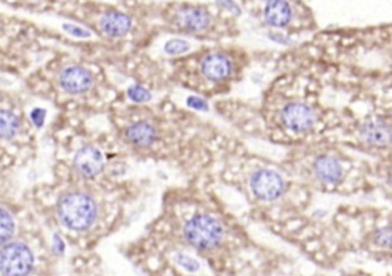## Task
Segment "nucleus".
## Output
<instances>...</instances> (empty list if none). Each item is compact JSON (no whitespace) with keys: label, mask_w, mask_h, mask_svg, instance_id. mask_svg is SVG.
Listing matches in <instances>:
<instances>
[{"label":"nucleus","mask_w":392,"mask_h":276,"mask_svg":"<svg viewBox=\"0 0 392 276\" xmlns=\"http://www.w3.org/2000/svg\"><path fill=\"white\" fill-rule=\"evenodd\" d=\"M262 119L268 140L288 150L331 138L340 120V108L323 101L313 81L288 80L268 94Z\"/></svg>","instance_id":"f257e3e1"},{"label":"nucleus","mask_w":392,"mask_h":276,"mask_svg":"<svg viewBox=\"0 0 392 276\" xmlns=\"http://www.w3.org/2000/svg\"><path fill=\"white\" fill-rule=\"evenodd\" d=\"M280 164L308 190L343 193L374 188L371 160L331 138L288 149Z\"/></svg>","instance_id":"f03ea898"},{"label":"nucleus","mask_w":392,"mask_h":276,"mask_svg":"<svg viewBox=\"0 0 392 276\" xmlns=\"http://www.w3.org/2000/svg\"><path fill=\"white\" fill-rule=\"evenodd\" d=\"M331 140L371 161L392 163V109L368 100L342 106Z\"/></svg>","instance_id":"7ed1b4c3"},{"label":"nucleus","mask_w":392,"mask_h":276,"mask_svg":"<svg viewBox=\"0 0 392 276\" xmlns=\"http://www.w3.org/2000/svg\"><path fill=\"white\" fill-rule=\"evenodd\" d=\"M249 189L254 199L265 204L279 203L291 195H307L308 189L288 174L280 163L259 161L249 175Z\"/></svg>","instance_id":"20e7f679"},{"label":"nucleus","mask_w":392,"mask_h":276,"mask_svg":"<svg viewBox=\"0 0 392 276\" xmlns=\"http://www.w3.org/2000/svg\"><path fill=\"white\" fill-rule=\"evenodd\" d=\"M97 204L81 192H71L61 197L59 203V217L68 229L81 232L91 227L97 219Z\"/></svg>","instance_id":"39448f33"},{"label":"nucleus","mask_w":392,"mask_h":276,"mask_svg":"<svg viewBox=\"0 0 392 276\" xmlns=\"http://www.w3.org/2000/svg\"><path fill=\"white\" fill-rule=\"evenodd\" d=\"M184 238L199 250H212L221 244L224 227L210 215H196L184 226Z\"/></svg>","instance_id":"423d86ee"},{"label":"nucleus","mask_w":392,"mask_h":276,"mask_svg":"<svg viewBox=\"0 0 392 276\" xmlns=\"http://www.w3.org/2000/svg\"><path fill=\"white\" fill-rule=\"evenodd\" d=\"M34 267V255L23 243H10L0 248V273L3 276H28Z\"/></svg>","instance_id":"0eeeda50"},{"label":"nucleus","mask_w":392,"mask_h":276,"mask_svg":"<svg viewBox=\"0 0 392 276\" xmlns=\"http://www.w3.org/2000/svg\"><path fill=\"white\" fill-rule=\"evenodd\" d=\"M298 8L293 0H265L262 5L264 22L274 30H288L298 20Z\"/></svg>","instance_id":"6e6552de"},{"label":"nucleus","mask_w":392,"mask_h":276,"mask_svg":"<svg viewBox=\"0 0 392 276\" xmlns=\"http://www.w3.org/2000/svg\"><path fill=\"white\" fill-rule=\"evenodd\" d=\"M201 71L204 77L212 83H224L233 77L235 65L230 55L224 52L207 54L201 63Z\"/></svg>","instance_id":"1a4fd4ad"},{"label":"nucleus","mask_w":392,"mask_h":276,"mask_svg":"<svg viewBox=\"0 0 392 276\" xmlns=\"http://www.w3.org/2000/svg\"><path fill=\"white\" fill-rule=\"evenodd\" d=\"M92 83V74L83 66H71L65 69L60 75V86L63 88L68 94L72 95L86 92L87 89H91Z\"/></svg>","instance_id":"9d476101"},{"label":"nucleus","mask_w":392,"mask_h":276,"mask_svg":"<svg viewBox=\"0 0 392 276\" xmlns=\"http://www.w3.org/2000/svg\"><path fill=\"white\" fill-rule=\"evenodd\" d=\"M74 164L80 175L92 178L99 175L105 168V155L97 148L85 146L77 152V155L74 158Z\"/></svg>","instance_id":"9b49d317"},{"label":"nucleus","mask_w":392,"mask_h":276,"mask_svg":"<svg viewBox=\"0 0 392 276\" xmlns=\"http://www.w3.org/2000/svg\"><path fill=\"white\" fill-rule=\"evenodd\" d=\"M212 22V16L207 10L199 8V6H190V8H184L178 14V23L187 32H201L207 30Z\"/></svg>","instance_id":"f8f14e48"},{"label":"nucleus","mask_w":392,"mask_h":276,"mask_svg":"<svg viewBox=\"0 0 392 276\" xmlns=\"http://www.w3.org/2000/svg\"><path fill=\"white\" fill-rule=\"evenodd\" d=\"M100 28L107 37H121L132 28V19L125 12L111 11L101 17Z\"/></svg>","instance_id":"ddd939ff"},{"label":"nucleus","mask_w":392,"mask_h":276,"mask_svg":"<svg viewBox=\"0 0 392 276\" xmlns=\"http://www.w3.org/2000/svg\"><path fill=\"white\" fill-rule=\"evenodd\" d=\"M126 138L136 148H149L156 140V130L150 123L138 121L127 128Z\"/></svg>","instance_id":"4468645a"},{"label":"nucleus","mask_w":392,"mask_h":276,"mask_svg":"<svg viewBox=\"0 0 392 276\" xmlns=\"http://www.w3.org/2000/svg\"><path fill=\"white\" fill-rule=\"evenodd\" d=\"M374 186L382 188L392 198V163L371 161Z\"/></svg>","instance_id":"2eb2a0df"},{"label":"nucleus","mask_w":392,"mask_h":276,"mask_svg":"<svg viewBox=\"0 0 392 276\" xmlns=\"http://www.w3.org/2000/svg\"><path fill=\"white\" fill-rule=\"evenodd\" d=\"M20 130V119L11 110L0 109V138H14Z\"/></svg>","instance_id":"dca6fc26"},{"label":"nucleus","mask_w":392,"mask_h":276,"mask_svg":"<svg viewBox=\"0 0 392 276\" xmlns=\"http://www.w3.org/2000/svg\"><path fill=\"white\" fill-rule=\"evenodd\" d=\"M14 230H16L14 218L11 217L10 212L0 209V246L8 243V241L12 238V235H14Z\"/></svg>","instance_id":"f3484780"},{"label":"nucleus","mask_w":392,"mask_h":276,"mask_svg":"<svg viewBox=\"0 0 392 276\" xmlns=\"http://www.w3.org/2000/svg\"><path fill=\"white\" fill-rule=\"evenodd\" d=\"M374 244L382 248H392V227H380L373 235Z\"/></svg>","instance_id":"a211bd4d"},{"label":"nucleus","mask_w":392,"mask_h":276,"mask_svg":"<svg viewBox=\"0 0 392 276\" xmlns=\"http://www.w3.org/2000/svg\"><path fill=\"white\" fill-rule=\"evenodd\" d=\"M190 50V43L183 39H172L166 45H164V51L169 55H178L184 54Z\"/></svg>","instance_id":"6ab92c4d"},{"label":"nucleus","mask_w":392,"mask_h":276,"mask_svg":"<svg viewBox=\"0 0 392 276\" xmlns=\"http://www.w3.org/2000/svg\"><path fill=\"white\" fill-rule=\"evenodd\" d=\"M127 95H129V99L135 103H146L152 99V94H150L146 88L138 86V85L130 86L127 89Z\"/></svg>","instance_id":"aec40b11"},{"label":"nucleus","mask_w":392,"mask_h":276,"mask_svg":"<svg viewBox=\"0 0 392 276\" xmlns=\"http://www.w3.org/2000/svg\"><path fill=\"white\" fill-rule=\"evenodd\" d=\"M45 114H46L45 110L40 109V108H36L31 112V120H32L34 124H36L37 128H42V124L45 123V117H46Z\"/></svg>","instance_id":"412c9836"},{"label":"nucleus","mask_w":392,"mask_h":276,"mask_svg":"<svg viewBox=\"0 0 392 276\" xmlns=\"http://www.w3.org/2000/svg\"><path fill=\"white\" fill-rule=\"evenodd\" d=\"M187 105H189L190 108L198 109V110H207V109H209V106H207V103H205V100L199 99V97H189V99H187Z\"/></svg>","instance_id":"4be33fe9"},{"label":"nucleus","mask_w":392,"mask_h":276,"mask_svg":"<svg viewBox=\"0 0 392 276\" xmlns=\"http://www.w3.org/2000/svg\"><path fill=\"white\" fill-rule=\"evenodd\" d=\"M63 28H65V30H66L68 32H71L72 36H75V37H89V36H91V32L86 31V30H83V28H80V26H75V25H65Z\"/></svg>","instance_id":"5701e85b"},{"label":"nucleus","mask_w":392,"mask_h":276,"mask_svg":"<svg viewBox=\"0 0 392 276\" xmlns=\"http://www.w3.org/2000/svg\"><path fill=\"white\" fill-rule=\"evenodd\" d=\"M218 2V5H221V6H224V8H230L231 6V0H216Z\"/></svg>","instance_id":"b1692460"}]
</instances>
